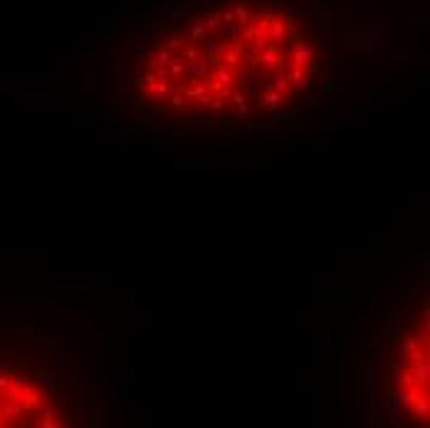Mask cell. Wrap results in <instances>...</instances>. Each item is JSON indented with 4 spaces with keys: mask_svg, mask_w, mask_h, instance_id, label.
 <instances>
[{
    "mask_svg": "<svg viewBox=\"0 0 430 428\" xmlns=\"http://www.w3.org/2000/svg\"><path fill=\"white\" fill-rule=\"evenodd\" d=\"M47 418V396L37 386L0 374V426H45Z\"/></svg>",
    "mask_w": 430,
    "mask_h": 428,
    "instance_id": "1",
    "label": "cell"
},
{
    "mask_svg": "<svg viewBox=\"0 0 430 428\" xmlns=\"http://www.w3.org/2000/svg\"><path fill=\"white\" fill-rule=\"evenodd\" d=\"M398 394L405 411L416 418L428 416V342L425 337H411L405 342L398 376Z\"/></svg>",
    "mask_w": 430,
    "mask_h": 428,
    "instance_id": "2",
    "label": "cell"
}]
</instances>
